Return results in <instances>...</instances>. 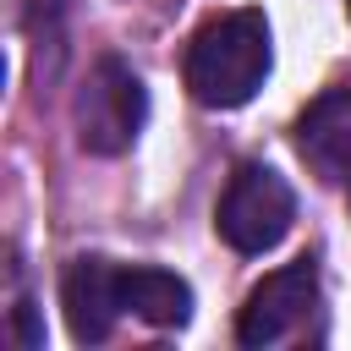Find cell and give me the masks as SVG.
Wrapping results in <instances>:
<instances>
[{
	"mask_svg": "<svg viewBox=\"0 0 351 351\" xmlns=\"http://www.w3.org/2000/svg\"><path fill=\"white\" fill-rule=\"evenodd\" d=\"M60 307H66V324L82 346L104 340L115 329V318L126 313V291H121V263L110 258H77L60 280Z\"/></svg>",
	"mask_w": 351,
	"mask_h": 351,
	"instance_id": "5",
	"label": "cell"
},
{
	"mask_svg": "<svg viewBox=\"0 0 351 351\" xmlns=\"http://www.w3.org/2000/svg\"><path fill=\"white\" fill-rule=\"evenodd\" d=\"M16 340L33 351V346H44V329H38V318H33V302H16Z\"/></svg>",
	"mask_w": 351,
	"mask_h": 351,
	"instance_id": "8",
	"label": "cell"
},
{
	"mask_svg": "<svg viewBox=\"0 0 351 351\" xmlns=\"http://www.w3.org/2000/svg\"><path fill=\"white\" fill-rule=\"evenodd\" d=\"M346 5H351V0H346Z\"/></svg>",
	"mask_w": 351,
	"mask_h": 351,
	"instance_id": "9",
	"label": "cell"
},
{
	"mask_svg": "<svg viewBox=\"0 0 351 351\" xmlns=\"http://www.w3.org/2000/svg\"><path fill=\"white\" fill-rule=\"evenodd\" d=\"M291 219H296V197H291L285 176L269 170V165H241L230 176L225 197H219V214H214L219 236L236 252H269V247H280L285 230H291Z\"/></svg>",
	"mask_w": 351,
	"mask_h": 351,
	"instance_id": "3",
	"label": "cell"
},
{
	"mask_svg": "<svg viewBox=\"0 0 351 351\" xmlns=\"http://www.w3.org/2000/svg\"><path fill=\"white\" fill-rule=\"evenodd\" d=\"M121 291H126V313L154 329H181L192 318V285L170 269H154V263L121 269Z\"/></svg>",
	"mask_w": 351,
	"mask_h": 351,
	"instance_id": "7",
	"label": "cell"
},
{
	"mask_svg": "<svg viewBox=\"0 0 351 351\" xmlns=\"http://www.w3.org/2000/svg\"><path fill=\"white\" fill-rule=\"evenodd\" d=\"M77 137L88 154H126L148 121V93L143 77L121 60V55H99L77 88Z\"/></svg>",
	"mask_w": 351,
	"mask_h": 351,
	"instance_id": "2",
	"label": "cell"
},
{
	"mask_svg": "<svg viewBox=\"0 0 351 351\" xmlns=\"http://www.w3.org/2000/svg\"><path fill=\"white\" fill-rule=\"evenodd\" d=\"M318 307V269L302 258V263H285L274 274H263L252 285V296L241 302L236 313V340L241 346H274L285 340L307 313Z\"/></svg>",
	"mask_w": 351,
	"mask_h": 351,
	"instance_id": "4",
	"label": "cell"
},
{
	"mask_svg": "<svg viewBox=\"0 0 351 351\" xmlns=\"http://www.w3.org/2000/svg\"><path fill=\"white\" fill-rule=\"evenodd\" d=\"M296 148L324 181H335V186L351 181V93L346 88H335V93H324L302 110Z\"/></svg>",
	"mask_w": 351,
	"mask_h": 351,
	"instance_id": "6",
	"label": "cell"
},
{
	"mask_svg": "<svg viewBox=\"0 0 351 351\" xmlns=\"http://www.w3.org/2000/svg\"><path fill=\"white\" fill-rule=\"evenodd\" d=\"M269 60V22L258 11H219L186 44V88L208 110H236L263 88Z\"/></svg>",
	"mask_w": 351,
	"mask_h": 351,
	"instance_id": "1",
	"label": "cell"
}]
</instances>
